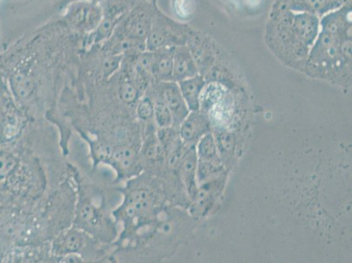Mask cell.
<instances>
[{
    "instance_id": "cell-1",
    "label": "cell",
    "mask_w": 352,
    "mask_h": 263,
    "mask_svg": "<svg viewBox=\"0 0 352 263\" xmlns=\"http://www.w3.org/2000/svg\"><path fill=\"white\" fill-rule=\"evenodd\" d=\"M352 4L320 20V31L302 72L313 78L347 85L351 76Z\"/></svg>"
},
{
    "instance_id": "cell-2",
    "label": "cell",
    "mask_w": 352,
    "mask_h": 263,
    "mask_svg": "<svg viewBox=\"0 0 352 263\" xmlns=\"http://www.w3.org/2000/svg\"><path fill=\"white\" fill-rule=\"evenodd\" d=\"M318 16L271 9L265 25L268 50L281 63L302 70L320 31Z\"/></svg>"
},
{
    "instance_id": "cell-3",
    "label": "cell",
    "mask_w": 352,
    "mask_h": 263,
    "mask_svg": "<svg viewBox=\"0 0 352 263\" xmlns=\"http://www.w3.org/2000/svg\"><path fill=\"white\" fill-rule=\"evenodd\" d=\"M192 30L191 25L169 17L158 8L153 15L147 36L146 50L184 46L187 44Z\"/></svg>"
},
{
    "instance_id": "cell-4",
    "label": "cell",
    "mask_w": 352,
    "mask_h": 263,
    "mask_svg": "<svg viewBox=\"0 0 352 263\" xmlns=\"http://www.w3.org/2000/svg\"><path fill=\"white\" fill-rule=\"evenodd\" d=\"M73 34L85 38L94 33L103 18V8L95 0H76L70 3L59 15Z\"/></svg>"
},
{
    "instance_id": "cell-5",
    "label": "cell",
    "mask_w": 352,
    "mask_h": 263,
    "mask_svg": "<svg viewBox=\"0 0 352 263\" xmlns=\"http://www.w3.org/2000/svg\"><path fill=\"white\" fill-rule=\"evenodd\" d=\"M157 8L158 6L151 2H142L134 6L118 22L113 34L146 48L147 36Z\"/></svg>"
},
{
    "instance_id": "cell-6",
    "label": "cell",
    "mask_w": 352,
    "mask_h": 263,
    "mask_svg": "<svg viewBox=\"0 0 352 263\" xmlns=\"http://www.w3.org/2000/svg\"><path fill=\"white\" fill-rule=\"evenodd\" d=\"M186 45L197 64L198 72L203 76H206L212 68L223 49L210 35L195 28Z\"/></svg>"
},
{
    "instance_id": "cell-7",
    "label": "cell",
    "mask_w": 352,
    "mask_h": 263,
    "mask_svg": "<svg viewBox=\"0 0 352 263\" xmlns=\"http://www.w3.org/2000/svg\"><path fill=\"white\" fill-rule=\"evenodd\" d=\"M351 0H275L271 9L307 12L321 19Z\"/></svg>"
},
{
    "instance_id": "cell-8",
    "label": "cell",
    "mask_w": 352,
    "mask_h": 263,
    "mask_svg": "<svg viewBox=\"0 0 352 263\" xmlns=\"http://www.w3.org/2000/svg\"><path fill=\"white\" fill-rule=\"evenodd\" d=\"M150 89L155 92L160 98L168 105L173 115L174 126L178 128L184 118L190 114V110L182 97L178 83L169 82H153Z\"/></svg>"
},
{
    "instance_id": "cell-9",
    "label": "cell",
    "mask_w": 352,
    "mask_h": 263,
    "mask_svg": "<svg viewBox=\"0 0 352 263\" xmlns=\"http://www.w3.org/2000/svg\"><path fill=\"white\" fill-rule=\"evenodd\" d=\"M210 132V122L201 111L190 112L178 127L179 136L188 147L196 146L201 138Z\"/></svg>"
},
{
    "instance_id": "cell-10",
    "label": "cell",
    "mask_w": 352,
    "mask_h": 263,
    "mask_svg": "<svg viewBox=\"0 0 352 263\" xmlns=\"http://www.w3.org/2000/svg\"><path fill=\"white\" fill-rule=\"evenodd\" d=\"M74 1L76 0H27L22 3L21 8H19L23 10L28 9V12H33L35 9V15L39 19L40 24L43 25L54 18L59 17L64 9ZM95 1L100 2L101 0Z\"/></svg>"
},
{
    "instance_id": "cell-11",
    "label": "cell",
    "mask_w": 352,
    "mask_h": 263,
    "mask_svg": "<svg viewBox=\"0 0 352 263\" xmlns=\"http://www.w3.org/2000/svg\"><path fill=\"white\" fill-rule=\"evenodd\" d=\"M198 165V156L196 146L190 147L182 157L180 162L178 163L177 172L181 181L184 182L188 194L192 198L197 194V172Z\"/></svg>"
},
{
    "instance_id": "cell-12",
    "label": "cell",
    "mask_w": 352,
    "mask_h": 263,
    "mask_svg": "<svg viewBox=\"0 0 352 263\" xmlns=\"http://www.w3.org/2000/svg\"><path fill=\"white\" fill-rule=\"evenodd\" d=\"M197 75L199 72L187 45L176 47L173 59V81L179 83Z\"/></svg>"
},
{
    "instance_id": "cell-13",
    "label": "cell",
    "mask_w": 352,
    "mask_h": 263,
    "mask_svg": "<svg viewBox=\"0 0 352 263\" xmlns=\"http://www.w3.org/2000/svg\"><path fill=\"white\" fill-rule=\"evenodd\" d=\"M175 48L152 51V78L153 82L173 81V59Z\"/></svg>"
},
{
    "instance_id": "cell-14",
    "label": "cell",
    "mask_w": 352,
    "mask_h": 263,
    "mask_svg": "<svg viewBox=\"0 0 352 263\" xmlns=\"http://www.w3.org/2000/svg\"><path fill=\"white\" fill-rule=\"evenodd\" d=\"M182 97L190 112L200 111V97L206 86V78L197 75L178 83Z\"/></svg>"
},
{
    "instance_id": "cell-15",
    "label": "cell",
    "mask_w": 352,
    "mask_h": 263,
    "mask_svg": "<svg viewBox=\"0 0 352 263\" xmlns=\"http://www.w3.org/2000/svg\"><path fill=\"white\" fill-rule=\"evenodd\" d=\"M152 207V196L149 191L136 190L131 192L128 197L126 213L128 216L146 213Z\"/></svg>"
},
{
    "instance_id": "cell-16",
    "label": "cell",
    "mask_w": 352,
    "mask_h": 263,
    "mask_svg": "<svg viewBox=\"0 0 352 263\" xmlns=\"http://www.w3.org/2000/svg\"><path fill=\"white\" fill-rule=\"evenodd\" d=\"M196 150L198 159L222 165V160L217 150L215 137L211 132L201 138L196 145Z\"/></svg>"
},
{
    "instance_id": "cell-17",
    "label": "cell",
    "mask_w": 352,
    "mask_h": 263,
    "mask_svg": "<svg viewBox=\"0 0 352 263\" xmlns=\"http://www.w3.org/2000/svg\"><path fill=\"white\" fill-rule=\"evenodd\" d=\"M151 92V98L153 101V107H155V114H153V118H155L157 127L159 128H166L174 126V120H173V115L168 105L162 101L161 98L151 89H148Z\"/></svg>"
},
{
    "instance_id": "cell-18",
    "label": "cell",
    "mask_w": 352,
    "mask_h": 263,
    "mask_svg": "<svg viewBox=\"0 0 352 263\" xmlns=\"http://www.w3.org/2000/svg\"><path fill=\"white\" fill-rule=\"evenodd\" d=\"M215 140L220 158H230L235 149V139L233 134L225 130L220 131L217 133Z\"/></svg>"
},
{
    "instance_id": "cell-19",
    "label": "cell",
    "mask_w": 352,
    "mask_h": 263,
    "mask_svg": "<svg viewBox=\"0 0 352 263\" xmlns=\"http://www.w3.org/2000/svg\"><path fill=\"white\" fill-rule=\"evenodd\" d=\"M135 157L136 153L134 149L128 147H120L113 149L111 158H113L115 162L118 163L123 168H128L132 165Z\"/></svg>"
},
{
    "instance_id": "cell-20",
    "label": "cell",
    "mask_w": 352,
    "mask_h": 263,
    "mask_svg": "<svg viewBox=\"0 0 352 263\" xmlns=\"http://www.w3.org/2000/svg\"><path fill=\"white\" fill-rule=\"evenodd\" d=\"M222 169V165H217L211 162L198 159L197 180L199 182L206 181L210 176L219 174Z\"/></svg>"
},
{
    "instance_id": "cell-21",
    "label": "cell",
    "mask_w": 352,
    "mask_h": 263,
    "mask_svg": "<svg viewBox=\"0 0 352 263\" xmlns=\"http://www.w3.org/2000/svg\"><path fill=\"white\" fill-rule=\"evenodd\" d=\"M155 114V107L151 96L147 94L140 99L137 107L138 117L144 121L152 120Z\"/></svg>"
},
{
    "instance_id": "cell-22",
    "label": "cell",
    "mask_w": 352,
    "mask_h": 263,
    "mask_svg": "<svg viewBox=\"0 0 352 263\" xmlns=\"http://www.w3.org/2000/svg\"><path fill=\"white\" fill-rule=\"evenodd\" d=\"M82 245L81 234L78 233H70L63 239V248L65 251L72 253L78 251Z\"/></svg>"
},
{
    "instance_id": "cell-23",
    "label": "cell",
    "mask_w": 352,
    "mask_h": 263,
    "mask_svg": "<svg viewBox=\"0 0 352 263\" xmlns=\"http://www.w3.org/2000/svg\"><path fill=\"white\" fill-rule=\"evenodd\" d=\"M113 149L110 146L105 145V144H98L96 147V155H97L100 159H108L111 158L113 155Z\"/></svg>"
},
{
    "instance_id": "cell-24",
    "label": "cell",
    "mask_w": 352,
    "mask_h": 263,
    "mask_svg": "<svg viewBox=\"0 0 352 263\" xmlns=\"http://www.w3.org/2000/svg\"><path fill=\"white\" fill-rule=\"evenodd\" d=\"M81 217L83 220L87 221V222L94 220L95 217V211L94 208L89 204H86L85 207H82L81 210Z\"/></svg>"
},
{
    "instance_id": "cell-25",
    "label": "cell",
    "mask_w": 352,
    "mask_h": 263,
    "mask_svg": "<svg viewBox=\"0 0 352 263\" xmlns=\"http://www.w3.org/2000/svg\"><path fill=\"white\" fill-rule=\"evenodd\" d=\"M6 45L4 43V38H3L1 32V22H0V53L6 49Z\"/></svg>"
}]
</instances>
